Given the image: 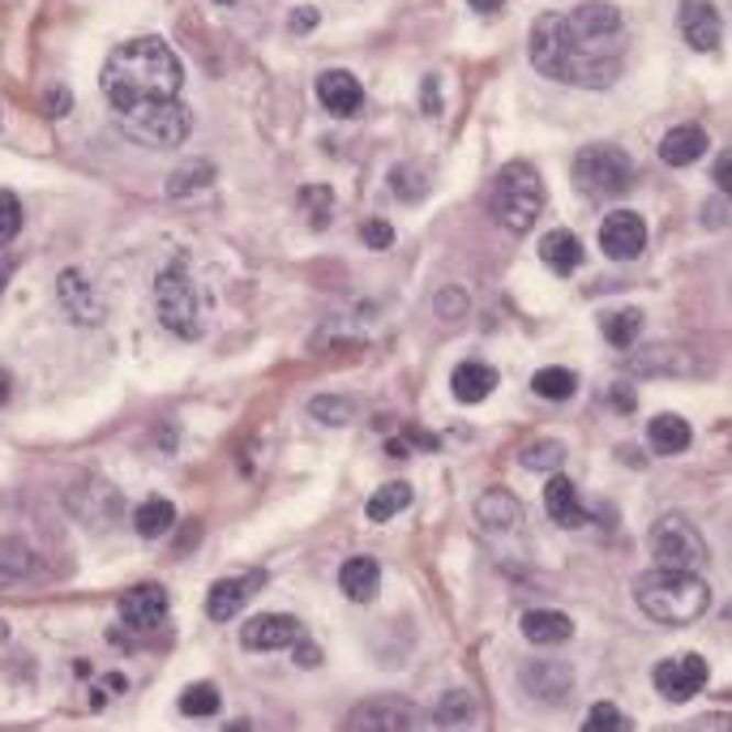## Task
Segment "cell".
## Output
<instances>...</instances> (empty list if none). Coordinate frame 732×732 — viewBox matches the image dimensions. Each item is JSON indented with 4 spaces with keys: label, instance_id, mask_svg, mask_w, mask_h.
<instances>
[{
    "label": "cell",
    "instance_id": "cell-17",
    "mask_svg": "<svg viewBox=\"0 0 732 732\" xmlns=\"http://www.w3.org/2000/svg\"><path fill=\"white\" fill-rule=\"evenodd\" d=\"M518 681H523L527 698H536V702H566V693L575 686V673H570V664L536 659V664H527L518 673Z\"/></svg>",
    "mask_w": 732,
    "mask_h": 732
},
{
    "label": "cell",
    "instance_id": "cell-8",
    "mask_svg": "<svg viewBox=\"0 0 732 732\" xmlns=\"http://www.w3.org/2000/svg\"><path fill=\"white\" fill-rule=\"evenodd\" d=\"M647 548H652L659 570H702L707 566V544L686 514L655 518L652 532H647Z\"/></svg>",
    "mask_w": 732,
    "mask_h": 732
},
{
    "label": "cell",
    "instance_id": "cell-2",
    "mask_svg": "<svg viewBox=\"0 0 732 732\" xmlns=\"http://www.w3.org/2000/svg\"><path fill=\"white\" fill-rule=\"evenodd\" d=\"M181 86H185V65L159 35L116 43L103 74H99V90H103L112 116L133 112L142 103H159V99H176Z\"/></svg>",
    "mask_w": 732,
    "mask_h": 732
},
{
    "label": "cell",
    "instance_id": "cell-53",
    "mask_svg": "<svg viewBox=\"0 0 732 732\" xmlns=\"http://www.w3.org/2000/svg\"><path fill=\"white\" fill-rule=\"evenodd\" d=\"M4 638H9V625H4V621H0V643H4Z\"/></svg>",
    "mask_w": 732,
    "mask_h": 732
},
{
    "label": "cell",
    "instance_id": "cell-11",
    "mask_svg": "<svg viewBox=\"0 0 732 732\" xmlns=\"http://www.w3.org/2000/svg\"><path fill=\"white\" fill-rule=\"evenodd\" d=\"M56 296H61V308H65V317L77 321V326H103V317H108V308L99 301V292H95V283L86 278V270H61L56 274Z\"/></svg>",
    "mask_w": 732,
    "mask_h": 732
},
{
    "label": "cell",
    "instance_id": "cell-36",
    "mask_svg": "<svg viewBox=\"0 0 732 732\" xmlns=\"http://www.w3.org/2000/svg\"><path fill=\"white\" fill-rule=\"evenodd\" d=\"M518 462H523L527 471H557V467L566 462V446L553 441V437H539V441H532V446H523Z\"/></svg>",
    "mask_w": 732,
    "mask_h": 732
},
{
    "label": "cell",
    "instance_id": "cell-1",
    "mask_svg": "<svg viewBox=\"0 0 732 732\" xmlns=\"http://www.w3.org/2000/svg\"><path fill=\"white\" fill-rule=\"evenodd\" d=\"M527 52L539 74L561 86L609 90L621 77L625 18L609 0H582L570 13H539Z\"/></svg>",
    "mask_w": 732,
    "mask_h": 732
},
{
    "label": "cell",
    "instance_id": "cell-49",
    "mask_svg": "<svg viewBox=\"0 0 732 732\" xmlns=\"http://www.w3.org/2000/svg\"><path fill=\"white\" fill-rule=\"evenodd\" d=\"M609 398H613L616 407H621V416L634 407V394H630V385H613V394H609Z\"/></svg>",
    "mask_w": 732,
    "mask_h": 732
},
{
    "label": "cell",
    "instance_id": "cell-6",
    "mask_svg": "<svg viewBox=\"0 0 732 732\" xmlns=\"http://www.w3.org/2000/svg\"><path fill=\"white\" fill-rule=\"evenodd\" d=\"M575 189L587 201H621L625 193L634 189V163L621 146L609 142H596V146H582L575 159Z\"/></svg>",
    "mask_w": 732,
    "mask_h": 732
},
{
    "label": "cell",
    "instance_id": "cell-35",
    "mask_svg": "<svg viewBox=\"0 0 732 732\" xmlns=\"http://www.w3.org/2000/svg\"><path fill=\"white\" fill-rule=\"evenodd\" d=\"M308 416L317 424H330V428H343L356 416V403L351 398H339V394H317L308 398Z\"/></svg>",
    "mask_w": 732,
    "mask_h": 732
},
{
    "label": "cell",
    "instance_id": "cell-25",
    "mask_svg": "<svg viewBox=\"0 0 732 732\" xmlns=\"http://www.w3.org/2000/svg\"><path fill=\"white\" fill-rule=\"evenodd\" d=\"M450 390L459 403H484L493 390H498V369L493 364H480V360H462L450 378Z\"/></svg>",
    "mask_w": 732,
    "mask_h": 732
},
{
    "label": "cell",
    "instance_id": "cell-10",
    "mask_svg": "<svg viewBox=\"0 0 732 732\" xmlns=\"http://www.w3.org/2000/svg\"><path fill=\"white\" fill-rule=\"evenodd\" d=\"M707 677H711V668H707V659L702 655H668V659H659L652 673L655 690L659 698H668V702H690L693 693L707 686Z\"/></svg>",
    "mask_w": 732,
    "mask_h": 732
},
{
    "label": "cell",
    "instance_id": "cell-28",
    "mask_svg": "<svg viewBox=\"0 0 732 732\" xmlns=\"http://www.w3.org/2000/svg\"><path fill=\"white\" fill-rule=\"evenodd\" d=\"M647 441H652L655 455H681V450H690L693 428L681 420V416L664 412V416H655V420L647 424Z\"/></svg>",
    "mask_w": 732,
    "mask_h": 732
},
{
    "label": "cell",
    "instance_id": "cell-23",
    "mask_svg": "<svg viewBox=\"0 0 732 732\" xmlns=\"http://www.w3.org/2000/svg\"><path fill=\"white\" fill-rule=\"evenodd\" d=\"M518 625H523V638L536 643V647L570 643V634H575V621L566 613H557V609H532V613H523Z\"/></svg>",
    "mask_w": 732,
    "mask_h": 732
},
{
    "label": "cell",
    "instance_id": "cell-48",
    "mask_svg": "<svg viewBox=\"0 0 732 732\" xmlns=\"http://www.w3.org/2000/svg\"><path fill=\"white\" fill-rule=\"evenodd\" d=\"M424 112H428V116L441 112V103H437V81H433V77L424 81Z\"/></svg>",
    "mask_w": 732,
    "mask_h": 732
},
{
    "label": "cell",
    "instance_id": "cell-50",
    "mask_svg": "<svg viewBox=\"0 0 732 732\" xmlns=\"http://www.w3.org/2000/svg\"><path fill=\"white\" fill-rule=\"evenodd\" d=\"M467 4H471L476 13H498V9H501V4H505V0H467Z\"/></svg>",
    "mask_w": 732,
    "mask_h": 732
},
{
    "label": "cell",
    "instance_id": "cell-30",
    "mask_svg": "<svg viewBox=\"0 0 732 732\" xmlns=\"http://www.w3.org/2000/svg\"><path fill=\"white\" fill-rule=\"evenodd\" d=\"M480 720V707H476V698L467 690H446L437 698V707H433V724L437 729H471Z\"/></svg>",
    "mask_w": 732,
    "mask_h": 732
},
{
    "label": "cell",
    "instance_id": "cell-54",
    "mask_svg": "<svg viewBox=\"0 0 732 732\" xmlns=\"http://www.w3.org/2000/svg\"><path fill=\"white\" fill-rule=\"evenodd\" d=\"M219 4H236V0H219Z\"/></svg>",
    "mask_w": 732,
    "mask_h": 732
},
{
    "label": "cell",
    "instance_id": "cell-38",
    "mask_svg": "<svg viewBox=\"0 0 732 732\" xmlns=\"http://www.w3.org/2000/svg\"><path fill=\"white\" fill-rule=\"evenodd\" d=\"M467 308H471V296H467L462 287H441V292L433 296V317L446 321V326H459L462 317H467Z\"/></svg>",
    "mask_w": 732,
    "mask_h": 732
},
{
    "label": "cell",
    "instance_id": "cell-46",
    "mask_svg": "<svg viewBox=\"0 0 732 732\" xmlns=\"http://www.w3.org/2000/svg\"><path fill=\"white\" fill-rule=\"evenodd\" d=\"M729 167H732V154L729 151H720V159H715V172H711V176H715V185H720V189L729 193Z\"/></svg>",
    "mask_w": 732,
    "mask_h": 732
},
{
    "label": "cell",
    "instance_id": "cell-52",
    "mask_svg": "<svg viewBox=\"0 0 732 732\" xmlns=\"http://www.w3.org/2000/svg\"><path fill=\"white\" fill-rule=\"evenodd\" d=\"M4 398H9V373L0 369V403H4Z\"/></svg>",
    "mask_w": 732,
    "mask_h": 732
},
{
    "label": "cell",
    "instance_id": "cell-31",
    "mask_svg": "<svg viewBox=\"0 0 732 732\" xmlns=\"http://www.w3.org/2000/svg\"><path fill=\"white\" fill-rule=\"evenodd\" d=\"M215 185V163H206V159H189V163H181L172 176H167V197H193V193L210 189Z\"/></svg>",
    "mask_w": 732,
    "mask_h": 732
},
{
    "label": "cell",
    "instance_id": "cell-37",
    "mask_svg": "<svg viewBox=\"0 0 732 732\" xmlns=\"http://www.w3.org/2000/svg\"><path fill=\"white\" fill-rule=\"evenodd\" d=\"M219 690L210 686V681H197L189 690L181 693V715H189V720H210L215 711H219Z\"/></svg>",
    "mask_w": 732,
    "mask_h": 732
},
{
    "label": "cell",
    "instance_id": "cell-29",
    "mask_svg": "<svg viewBox=\"0 0 732 732\" xmlns=\"http://www.w3.org/2000/svg\"><path fill=\"white\" fill-rule=\"evenodd\" d=\"M643 326H647V317H643V308H634V305L613 308V313H604V317H600V330H604L609 347H616V351H625V347L638 343Z\"/></svg>",
    "mask_w": 732,
    "mask_h": 732
},
{
    "label": "cell",
    "instance_id": "cell-27",
    "mask_svg": "<svg viewBox=\"0 0 732 732\" xmlns=\"http://www.w3.org/2000/svg\"><path fill=\"white\" fill-rule=\"evenodd\" d=\"M39 575V557L22 539H0V587H18Z\"/></svg>",
    "mask_w": 732,
    "mask_h": 732
},
{
    "label": "cell",
    "instance_id": "cell-51",
    "mask_svg": "<svg viewBox=\"0 0 732 732\" xmlns=\"http://www.w3.org/2000/svg\"><path fill=\"white\" fill-rule=\"evenodd\" d=\"M9 274H13V262H0V292L9 287Z\"/></svg>",
    "mask_w": 732,
    "mask_h": 732
},
{
    "label": "cell",
    "instance_id": "cell-21",
    "mask_svg": "<svg viewBox=\"0 0 732 732\" xmlns=\"http://www.w3.org/2000/svg\"><path fill=\"white\" fill-rule=\"evenodd\" d=\"M544 510H548V518H553L557 527H566V532H575V527L587 523V510L578 505L575 480L561 476V471H553L548 484H544Z\"/></svg>",
    "mask_w": 732,
    "mask_h": 732
},
{
    "label": "cell",
    "instance_id": "cell-16",
    "mask_svg": "<svg viewBox=\"0 0 732 732\" xmlns=\"http://www.w3.org/2000/svg\"><path fill=\"white\" fill-rule=\"evenodd\" d=\"M262 582H266L262 570H249V575H240V578H219V582L206 591V616H210V621H231V616H240L244 604L262 591Z\"/></svg>",
    "mask_w": 732,
    "mask_h": 732
},
{
    "label": "cell",
    "instance_id": "cell-19",
    "mask_svg": "<svg viewBox=\"0 0 732 732\" xmlns=\"http://www.w3.org/2000/svg\"><path fill=\"white\" fill-rule=\"evenodd\" d=\"M476 523L489 536H505V532H523V501L505 489H489L476 501Z\"/></svg>",
    "mask_w": 732,
    "mask_h": 732
},
{
    "label": "cell",
    "instance_id": "cell-15",
    "mask_svg": "<svg viewBox=\"0 0 732 732\" xmlns=\"http://www.w3.org/2000/svg\"><path fill=\"white\" fill-rule=\"evenodd\" d=\"M116 613H120V621H124L129 630L151 634V630L163 625V616H167V591H163L159 582H138L133 591H124V596H120Z\"/></svg>",
    "mask_w": 732,
    "mask_h": 732
},
{
    "label": "cell",
    "instance_id": "cell-39",
    "mask_svg": "<svg viewBox=\"0 0 732 732\" xmlns=\"http://www.w3.org/2000/svg\"><path fill=\"white\" fill-rule=\"evenodd\" d=\"M390 189H394V197H403V201H420V197H428V181H424L416 167L398 163V167H390Z\"/></svg>",
    "mask_w": 732,
    "mask_h": 732
},
{
    "label": "cell",
    "instance_id": "cell-47",
    "mask_svg": "<svg viewBox=\"0 0 732 732\" xmlns=\"http://www.w3.org/2000/svg\"><path fill=\"white\" fill-rule=\"evenodd\" d=\"M296 664H301V668H317V664H321V652H317L313 643H305V638H301V652H296Z\"/></svg>",
    "mask_w": 732,
    "mask_h": 732
},
{
    "label": "cell",
    "instance_id": "cell-34",
    "mask_svg": "<svg viewBox=\"0 0 732 732\" xmlns=\"http://www.w3.org/2000/svg\"><path fill=\"white\" fill-rule=\"evenodd\" d=\"M532 390H536L539 398H548V403H566V398H575L578 378L570 369H561V364H548V369H539L536 378H532Z\"/></svg>",
    "mask_w": 732,
    "mask_h": 732
},
{
    "label": "cell",
    "instance_id": "cell-7",
    "mask_svg": "<svg viewBox=\"0 0 732 732\" xmlns=\"http://www.w3.org/2000/svg\"><path fill=\"white\" fill-rule=\"evenodd\" d=\"M120 133L146 151H176L185 138L193 133V112L176 99H159V103H142L133 112L116 116Z\"/></svg>",
    "mask_w": 732,
    "mask_h": 732
},
{
    "label": "cell",
    "instance_id": "cell-12",
    "mask_svg": "<svg viewBox=\"0 0 732 732\" xmlns=\"http://www.w3.org/2000/svg\"><path fill=\"white\" fill-rule=\"evenodd\" d=\"M677 31L693 52H715L724 43V18L711 0H681L677 4Z\"/></svg>",
    "mask_w": 732,
    "mask_h": 732
},
{
    "label": "cell",
    "instance_id": "cell-9",
    "mask_svg": "<svg viewBox=\"0 0 732 732\" xmlns=\"http://www.w3.org/2000/svg\"><path fill=\"white\" fill-rule=\"evenodd\" d=\"M347 732H412L420 729V707L394 693H378L351 707V715L343 720Z\"/></svg>",
    "mask_w": 732,
    "mask_h": 732
},
{
    "label": "cell",
    "instance_id": "cell-4",
    "mask_svg": "<svg viewBox=\"0 0 732 732\" xmlns=\"http://www.w3.org/2000/svg\"><path fill=\"white\" fill-rule=\"evenodd\" d=\"M154 313H159L163 330L185 339V343H197L206 335V301H201V292L193 283L185 258H172L167 266L159 270V278H154Z\"/></svg>",
    "mask_w": 732,
    "mask_h": 732
},
{
    "label": "cell",
    "instance_id": "cell-43",
    "mask_svg": "<svg viewBox=\"0 0 732 732\" xmlns=\"http://www.w3.org/2000/svg\"><path fill=\"white\" fill-rule=\"evenodd\" d=\"M360 240H364L369 249H390V244H394V228H390L385 219H369V223L360 228Z\"/></svg>",
    "mask_w": 732,
    "mask_h": 732
},
{
    "label": "cell",
    "instance_id": "cell-42",
    "mask_svg": "<svg viewBox=\"0 0 732 732\" xmlns=\"http://www.w3.org/2000/svg\"><path fill=\"white\" fill-rule=\"evenodd\" d=\"M582 729H587V732H616V729H630V720L616 711L613 702H596V707L587 711Z\"/></svg>",
    "mask_w": 732,
    "mask_h": 732
},
{
    "label": "cell",
    "instance_id": "cell-22",
    "mask_svg": "<svg viewBox=\"0 0 732 732\" xmlns=\"http://www.w3.org/2000/svg\"><path fill=\"white\" fill-rule=\"evenodd\" d=\"M702 154H707V129H698V124H677L659 138V159L668 167H690Z\"/></svg>",
    "mask_w": 732,
    "mask_h": 732
},
{
    "label": "cell",
    "instance_id": "cell-3",
    "mask_svg": "<svg viewBox=\"0 0 732 732\" xmlns=\"http://www.w3.org/2000/svg\"><path fill=\"white\" fill-rule=\"evenodd\" d=\"M634 604L655 625H690L711 609V587L698 578V570H659L634 582Z\"/></svg>",
    "mask_w": 732,
    "mask_h": 732
},
{
    "label": "cell",
    "instance_id": "cell-13",
    "mask_svg": "<svg viewBox=\"0 0 732 732\" xmlns=\"http://www.w3.org/2000/svg\"><path fill=\"white\" fill-rule=\"evenodd\" d=\"M301 638H305V630H301V621L292 613H262L249 616L240 625V643L249 652H283V647H292Z\"/></svg>",
    "mask_w": 732,
    "mask_h": 732
},
{
    "label": "cell",
    "instance_id": "cell-41",
    "mask_svg": "<svg viewBox=\"0 0 732 732\" xmlns=\"http://www.w3.org/2000/svg\"><path fill=\"white\" fill-rule=\"evenodd\" d=\"M18 231H22V201H18V193L0 189V249L9 240H18Z\"/></svg>",
    "mask_w": 732,
    "mask_h": 732
},
{
    "label": "cell",
    "instance_id": "cell-26",
    "mask_svg": "<svg viewBox=\"0 0 732 732\" xmlns=\"http://www.w3.org/2000/svg\"><path fill=\"white\" fill-rule=\"evenodd\" d=\"M539 258H544V266L553 270V274H575L582 266V240L570 228L548 231L539 240Z\"/></svg>",
    "mask_w": 732,
    "mask_h": 732
},
{
    "label": "cell",
    "instance_id": "cell-44",
    "mask_svg": "<svg viewBox=\"0 0 732 732\" xmlns=\"http://www.w3.org/2000/svg\"><path fill=\"white\" fill-rule=\"evenodd\" d=\"M317 22H321V13H317L313 4H301V9H292V18H287V31H292V35H308Z\"/></svg>",
    "mask_w": 732,
    "mask_h": 732
},
{
    "label": "cell",
    "instance_id": "cell-18",
    "mask_svg": "<svg viewBox=\"0 0 732 732\" xmlns=\"http://www.w3.org/2000/svg\"><path fill=\"white\" fill-rule=\"evenodd\" d=\"M65 501L74 505L81 523H95V527H112L116 514H120V493L103 480H81Z\"/></svg>",
    "mask_w": 732,
    "mask_h": 732
},
{
    "label": "cell",
    "instance_id": "cell-33",
    "mask_svg": "<svg viewBox=\"0 0 732 732\" xmlns=\"http://www.w3.org/2000/svg\"><path fill=\"white\" fill-rule=\"evenodd\" d=\"M407 505H412V484H407V480H390V484H382V489L369 498L364 514H369L373 523H390V518L403 514Z\"/></svg>",
    "mask_w": 732,
    "mask_h": 732
},
{
    "label": "cell",
    "instance_id": "cell-20",
    "mask_svg": "<svg viewBox=\"0 0 732 732\" xmlns=\"http://www.w3.org/2000/svg\"><path fill=\"white\" fill-rule=\"evenodd\" d=\"M317 103L330 116H356L360 103H364V86L347 69H326L317 77Z\"/></svg>",
    "mask_w": 732,
    "mask_h": 732
},
{
    "label": "cell",
    "instance_id": "cell-32",
    "mask_svg": "<svg viewBox=\"0 0 732 732\" xmlns=\"http://www.w3.org/2000/svg\"><path fill=\"white\" fill-rule=\"evenodd\" d=\"M172 523H176V505H172V501H163V498L142 501V505L133 510V532H138V536H146V539L167 536V532H172Z\"/></svg>",
    "mask_w": 732,
    "mask_h": 732
},
{
    "label": "cell",
    "instance_id": "cell-14",
    "mask_svg": "<svg viewBox=\"0 0 732 732\" xmlns=\"http://www.w3.org/2000/svg\"><path fill=\"white\" fill-rule=\"evenodd\" d=\"M600 249H604L613 262H634V258L647 249V223H643L634 210H613V215H604V223H600Z\"/></svg>",
    "mask_w": 732,
    "mask_h": 732
},
{
    "label": "cell",
    "instance_id": "cell-45",
    "mask_svg": "<svg viewBox=\"0 0 732 732\" xmlns=\"http://www.w3.org/2000/svg\"><path fill=\"white\" fill-rule=\"evenodd\" d=\"M69 108H74V95L65 86H52L47 90V116H65Z\"/></svg>",
    "mask_w": 732,
    "mask_h": 732
},
{
    "label": "cell",
    "instance_id": "cell-24",
    "mask_svg": "<svg viewBox=\"0 0 732 732\" xmlns=\"http://www.w3.org/2000/svg\"><path fill=\"white\" fill-rule=\"evenodd\" d=\"M339 587H343V596L351 604H369V600H378L382 566L373 557H351V561H343V570H339Z\"/></svg>",
    "mask_w": 732,
    "mask_h": 732
},
{
    "label": "cell",
    "instance_id": "cell-40",
    "mask_svg": "<svg viewBox=\"0 0 732 732\" xmlns=\"http://www.w3.org/2000/svg\"><path fill=\"white\" fill-rule=\"evenodd\" d=\"M301 206H305V215H308V223H313V228H326V223H330L335 193L326 189V185H308V189H301Z\"/></svg>",
    "mask_w": 732,
    "mask_h": 732
},
{
    "label": "cell",
    "instance_id": "cell-5",
    "mask_svg": "<svg viewBox=\"0 0 732 732\" xmlns=\"http://www.w3.org/2000/svg\"><path fill=\"white\" fill-rule=\"evenodd\" d=\"M539 210H544V181L532 163H505L493 181V193H489V215L501 231L510 236H527L536 228Z\"/></svg>",
    "mask_w": 732,
    "mask_h": 732
}]
</instances>
